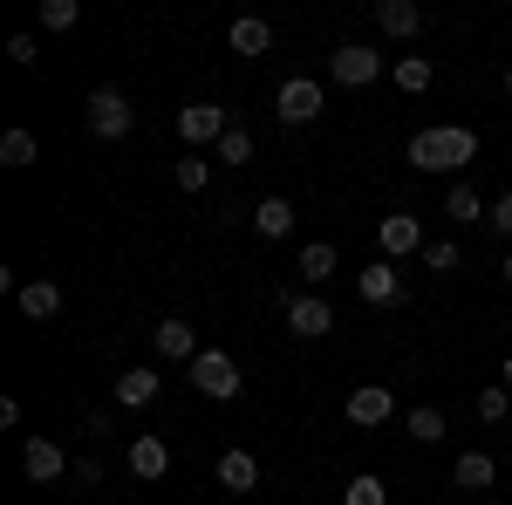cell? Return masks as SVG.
<instances>
[{
	"mask_svg": "<svg viewBox=\"0 0 512 505\" xmlns=\"http://www.w3.org/2000/svg\"><path fill=\"white\" fill-rule=\"evenodd\" d=\"M478 164V130L465 123H431L410 137V171H465Z\"/></svg>",
	"mask_w": 512,
	"mask_h": 505,
	"instance_id": "obj_1",
	"label": "cell"
},
{
	"mask_svg": "<svg viewBox=\"0 0 512 505\" xmlns=\"http://www.w3.org/2000/svg\"><path fill=\"white\" fill-rule=\"evenodd\" d=\"M89 130H96L103 144H123V137L137 130V110H130V96H123V89H89Z\"/></svg>",
	"mask_w": 512,
	"mask_h": 505,
	"instance_id": "obj_2",
	"label": "cell"
},
{
	"mask_svg": "<svg viewBox=\"0 0 512 505\" xmlns=\"http://www.w3.org/2000/svg\"><path fill=\"white\" fill-rule=\"evenodd\" d=\"M192 389H198V396H212V403H233V396H239V362L226 349H205L192 362Z\"/></svg>",
	"mask_w": 512,
	"mask_h": 505,
	"instance_id": "obj_3",
	"label": "cell"
},
{
	"mask_svg": "<svg viewBox=\"0 0 512 505\" xmlns=\"http://www.w3.org/2000/svg\"><path fill=\"white\" fill-rule=\"evenodd\" d=\"M328 76L342 82V89H369V82L383 76V55H376V48H362V41H342V48L328 55Z\"/></svg>",
	"mask_w": 512,
	"mask_h": 505,
	"instance_id": "obj_4",
	"label": "cell"
},
{
	"mask_svg": "<svg viewBox=\"0 0 512 505\" xmlns=\"http://www.w3.org/2000/svg\"><path fill=\"white\" fill-rule=\"evenodd\" d=\"M226 130H233V117H226L219 103H185V110H178V137H185L192 151H212Z\"/></svg>",
	"mask_w": 512,
	"mask_h": 505,
	"instance_id": "obj_5",
	"label": "cell"
},
{
	"mask_svg": "<svg viewBox=\"0 0 512 505\" xmlns=\"http://www.w3.org/2000/svg\"><path fill=\"white\" fill-rule=\"evenodd\" d=\"M274 110H280V123H315L321 110H328V96H321L315 76H287L280 96H274Z\"/></svg>",
	"mask_w": 512,
	"mask_h": 505,
	"instance_id": "obj_6",
	"label": "cell"
},
{
	"mask_svg": "<svg viewBox=\"0 0 512 505\" xmlns=\"http://www.w3.org/2000/svg\"><path fill=\"white\" fill-rule=\"evenodd\" d=\"M376 246H383V260H403V253H424L431 239L417 212H390V219H376Z\"/></svg>",
	"mask_w": 512,
	"mask_h": 505,
	"instance_id": "obj_7",
	"label": "cell"
},
{
	"mask_svg": "<svg viewBox=\"0 0 512 505\" xmlns=\"http://www.w3.org/2000/svg\"><path fill=\"white\" fill-rule=\"evenodd\" d=\"M342 410H349L355 430H376V424H390V417H396V389L390 383H362V389H349Z\"/></svg>",
	"mask_w": 512,
	"mask_h": 505,
	"instance_id": "obj_8",
	"label": "cell"
},
{
	"mask_svg": "<svg viewBox=\"0 0 512 505\" xmlns=\"http://www.w3.org/2000/svg\"><path fill=\"white\" fill-rule=\"evenodd\" d=\"M69 465H76V458H69L55 437H28V444H21V471H28L35 485H55V478H69Z\"/></svg>",
	"mask_w": 512,
	"mask_h": 505,
	"instance_id": "obj_9",
	"label": "cell"
},
{
	"mask_svg": "<svg viewBox=\"0 0 512 505\" xmlns=\"http://www.w3.org/2000/svg\"><path fill=\"white\" fill-rule=\"evenodd\" d=\"M151 342H158L164 362H185V369H192L198 355H205V349H198V328L185 321V314H164L158 328H151Z\"/></svg>",
	"mask_w": 512,
	"mask_h": 505,
	"instance_id": "obj_10",
	"label": "cell"
},
{
	"mask_svg": "<svg viewBox=\"0 0 512 505\" xmlns=\"http://www.w3.org/2000/svg\"><path fill=\"white\" fill-rule=\"evenodd\" d=\"M280 314H287V328H294L301 342H321V335L335 328V308H328L321 294H294V301H287Z\"/></svg>",
	"mask_w": 512,
	"mask_h": 505,
	"instance_id": "obj_11",
	"label": "cell"
},
{
	"mask_svg": "<svg viewBox=\"0 0 512 505\" xmlns=\"http://www.w3.org/2000/svg\"><path fill=\"white\" fill-rule=\"evenodd\" d=\"M355 294H362V308H396V301H403V273H396V260H376V267L355 280Z\"/></svg>",
	"mask_w": 512,
	"mask_h": 505,
	"instance_id": "obj_12",
	"label": "cell"
},
{
	"mask_svg": "<svg viewBox=\"0 0 512 505\" xmlns=\"http://www.w3.org/2000/svg\"><path fill=\"white\" fill-rule=\"evenodd\" d=\"M123 458H130V471H137L144 485H158L164 471H171V444H164V437H130V451H123Z\"/></svg>",
	"mask_w": 512,
	"mask_h": 505,
	"instance_id": "obj_13",
	"label": "cell"
},
{
	"mask_svg": "<svg viewBox=\"0 0 512 505\" xmlns=\"http://www.w3.org/2000/svg\"><path fill=\"white\" fill-rule=\"evenodd\" d=\"M158 389H164V376L151 369V362H137V369L117 376V403L123 410H144V403H158Z\"/></svg>",
	"mask_w": 512,
	"mask_h": 505,
	"instance_id": "obj_14",
	"label": "cell"
},
{
	"mask_svg": "<svg viewBox=\"0 0 512 505\" xmlns=\"http://www.w3.org/2000/svg\"><path fill=\"white\" fill-rule=\"evenodd\" d=\"M376 28L396 35V41L424 35V7H417V0H376Z\"/></svg>",
	"mask_w": 512,
	"mask_h": 505,
	"instance_id": "obj_15",
	"label": "cell"
},
{
	"mask_svg": "<svg viewBox=\"0 0 512 505\" xmlns=\"http://www.w3.org/2000/svg\"><path fill=\"white\" fill-rule=\"evenodd\" d=\"M14 301H21L28 321H55V314H62V287L41 273V280H21V294H14Z\"/></svg>",
	"mask_w": 512,
	"mask_h": 505,
	"instance_id": "obj_16",
	"label": "cell"
},
{
	"mask_svg": "<svg viewBox=\"0 0 512 505\" xmlns=\"http://www.w3.org/2000/svg\"><path fill=\"white\" fill-rule=\"evenodd\" d=\"M335 260H342V253H335V246H328V239H308V246H301V280H308V294H321V287H328V280H335Z\"/></svg>",
	"mask_w": 512,
	"mask_h": 505,
	"instance_id": "obj_17",
	"label": "cell"
},
{
	"mask_svg": "<svg viewBox=\"0 0 512 505\" xmlns=\"http://www.w3.org/2000/svg\"><path fill=\"white\" fill-rule=\"evenodd\" d=\"M226 41H233V55H253V62H260V55L274 48V28H267L260 14H239L233 28H226Z\"/></svg>",
	"mask_w": 512,
	"mask_h": 505,
	"instance_id": "obj_18",
	"label": "cell"
},
{
	"mask_svg": "<svg viewBox=\"0 0 512 505\" xmlns=\"http://www.w3.org/2000/svg\"><path fill=\"white\" fill-rule=\"evenodd\" d=\"M451 485H458V492H492V485H499V465H492L485 451H465V458L451 465Z\"/></svg>",
	"mask_w": 512,
	"mask_h": 505,
	"instance_id": "obj_19",
	"label": "cell"
},
{
	"mask_svg": "<svg viewBox=\"0 0 512 505\" xmlns=\"http://www.w3.org/2000/svg\"><path fill=\"white\" fill-rule=\"evenodd\" d=\"M253 233L260 239H287L294 233V205H287V198H260V205H253Z\"/></svg>",
	"mask_w": 512,
	"mask_h": 505,
	"instance_id": "obj_20",
	"label": "cell"
},
{
	"mask_svg": "<svg viewBox=\"0 0 512 505\" xmlns=\"http://www.w3.org/2000/svg\"><path fill=\"white\" fill-rule=\"evenodd\" d=\"M485 212H492V205H478V185H465V178L444 192V219H451V226H478Z\"/></svg>",
	"mask_w": 512,
	"mask_h": 505,
	"instance_id": "obj_21",
	"label": "cell"
},
{
	"mask_svg": "<svg viewBox=\"0 0 512 505\" xmlns=\"http://www.w3.org/2000/svg\"><path fill=\"white\" fill-rule=\"evenodd\" d=\"M219 485H226V492H253V485H260V458H253V451H226V458H219Z\"/></svg>",
	"mask_w": 512,
	"mask_h": 505,
	"instance_id": "obj_22",
	"label": "cell"
},
{
	"mask_svg": "<svg viewBox=\"0 0 512 505\" xmlns=\"http://www.w3.org/2000/svg\"><path fill=\"white\" fill-rule=\"evenodd\" d=\"M390 76H396V89H410V96H424L437 69H431V55H396V69H390Z\"/></svg>",
	"mask_w": 512,
	"mask_h": 505,
	"instance_id": "obj_23",
	"label": "cell"
},
{
	"mask_svg": "<svg viewBox=\"0 0 512 505\" xmlns=\"http://www.w3.org/2000/svg\"><path fill=\"white\" fill-rule=\"evenodd\" d=\"M35 130H7V137H0V164H7V171H28V164H35Z\"/></svg>",
	"mask_w": 512,
	"mask_h": 505,
	"instance_id": "obj_24",
	"label": "cell"
},
{
	"mask_svg": "<svg viewBox=\"0 0 512 505\" xmlns=\"http://www.w3.org/2000/svg\"><path fill=\"white\" fill-rule=\"evenodd\" d=\"M171 178H178V192H205V185H212V157H205V151H185Z\"/></svg>",
	"mask_w": 512,
	"mask_h": 505,
	"instance_id": "obj_25",
	"label": "cell"
},
{
	"mask_svg": "<svg viewBox=\"0 0 512 505\" xmlns=\"http://www.w3.org/2000/svg\"><path fill=\"white\" fill-rule=\"evenodd\" d=\"M342 505H390V485H383L376 471H362V478L342 485Z\"/></svg>",
	"mask_w": 512,
	"mask_h": 505,
	"instance_id": "obj_26",
	"label": "cell"
},
{
	"mask_svg": "<svg viewBox=\"0 0 512 505\" xmlns=\"http://www.w3.org/2000/svg\"><path fill=\"white\" fill-rule=\"evenodd\" d=\"M512 417V389L506 383H485L478 389V424H506Z\"/></svg>",
	"mask_w": 512,
	"mask_h": 505,
	"instance_id": "obj_27",
	"label": "cell"
},
{
	"mask_svg": "<svg viewBox=\"0 0 512 505\" xmlns=\"http://www.w3.org/2000/svg\"><path fill=\"white\" fill-rule=\"evenodd\" d=\"M403 430H410L417 444H437V437H444V410H431V403H417V410L403 417Z\"/></svg>",
	"mask_w": 512,
	"mask_h": 505,
	"instance_id": "obj_28",
	"label": "cell"
},
{
	"mask_svg": "<svg viewBox=\"0 0 512 505\" xmlns=\"http://www.w3.org/2000/svg\"><path fill=\"white\" fill-rule=\"evenodd\" d=\"M76 21H82L76 0H41V28H48V35H69Z\"/></svg>",
	"mask_w": 512,
	"mask_h": 505,
	"instance_id": "obj_29",
	"label": "cell"
},
{
	"mask_svg": "<svg viewBox=\"0 0 512 505\" xmlns=\"http://www.w3.org/2000/svg\"><path fill=\"white\" fill-rule=\"evenodd\" d=\"M424 267H431V273H458V267H465L458 239H431V246H424Z\"/></svg>",
	"mask_w": 512,
	"mask_h": 505,
	"instance_id": "obj_30",
	"label": "cell"
},
{
	"mask_svg": "<svg viewBox=\"0 0 512 505\" xmlns=\"http://www.w3.org/2000/svg\"><path fill=\"white\" fill-rule=\"evenodd\" d=\"M212 157H219V164H246V157H253V137H246V130H226V137H219V144H212Z\"/></svg>",
	"mask_w": 512,
	"mask_h": 505,
	"instance_id": "obj_31",
	"label": "cell"
},
{
	"mask_svg": "<svg viewBox=\"0 0 512 505\" xmlns=\"http://www.w3.org/2000/svg\"><path fill=\"white\" fill-rule=\"evenodd\" d=\"M7 62H14V69H35V62H41L35 35H14V41H7Z\"/></svg>",
	"mask_w": 512,
	"mask_h": 505,
	"instance_id": "obj_32",
	"label": "cell"
},
{
	"mask_svg": "<svg viewBox=\"0 0 512 505\" xmlns=\"http://www.w3.org/2000/svg\"><path fill=\"white\" fill-rule=\"evenodd\" d=\"M69 478H76L82 492H96V485H103V458H76V465H69Z\"/></svg>",
	"mask_w": 512,
	"mask_h": 505,
	"instance_id": "obj_33",
	"label": "cell"
},
{
	"mask_svg": "<svg viewBox=\"0 0 512 505\" xmlns=\"http://www.w3.org/2000/svg\"><path fill=\"white\" fill-rule=\"evenodd\" d=\"M485 226H492L499 239H512V192H506V198H492V212H485Z\"/></svg>",
	"mask_w": 512,
	"mask_h": 505,
	"instance_id": "obj_34",
	"label": "cell"
},
{
	"mask_svg": "<svg viewBox=\"0 0 512 505\" xmlns=\"http://www.w3.org/2000/svg\"><path fill=\"white\" fill-rule=\"evenodd\" d=\"M499 383H506V389H512V355H506V362H499Z\"/></svg>",
	"mask_w": 512,
	"mask_h": 505,
	"instance_id": "obj_35",
	"label": "cell"
},
{
	"mask_svg": "<svg viewBox=\"0 0 512 505\" xmlns=\"http://www.w3.org/2000/svg\"><path fill=\"white\" fill-rule=\"evenodd\" d=\"M499 280H506V287H512V253H506V260H499Z\"/></svg>",
	"mask_w": 512,
	"mask_h": 505,
	"instance_id": "obj_36",
	"label": "cell"
},
{
	"mask_svg": "<svg viewBox=\"0 0 512 505\" xmlns=\"http://www.w3.org/2000/svg\"><path fill=\"white\" fill-rule=\"evenodd\" d=\"M506 96H512V62H506Z\"/></svg>",
	"mask_w": 512,
	"mask_h": 505,
	"instance_id": "obj_37",
	"label": "cell"
}]
</instances>
